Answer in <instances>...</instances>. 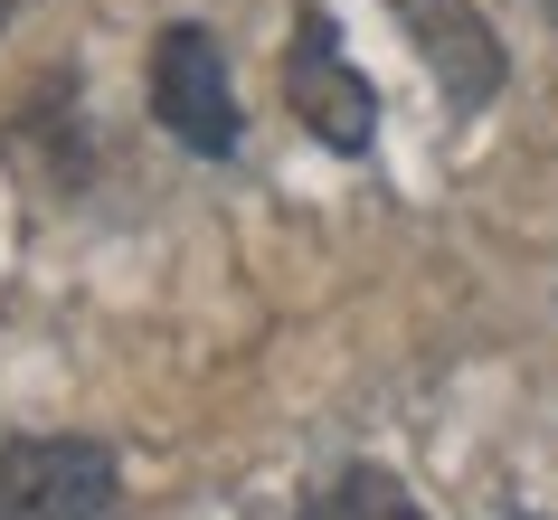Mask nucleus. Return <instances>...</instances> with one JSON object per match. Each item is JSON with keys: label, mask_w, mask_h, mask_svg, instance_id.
Listing matches in <instances>:
<instances>
[{"label": "nucleus", "mask_w": 558, "mask_h": 520, "mask_svg": "<svg viewBox=\"0 0 558 520\" xmlns=\"http://www.w3.org/2000/svg\"><path fill=\"white\" fill-rule=\"evenodd\" d=\"M151 123L171 133L180 152H199V161H228L236 152V86H228V48L218 29L199 20H171V29L151 38Z\"/></svg>", "instance_id": "1"}, {"label": "nucleus", "mask_w": 558, "mask_h": 520, "mask_svg": "<svg viewBox=\"0 0 558 520\" xmlns=\"http://www.w3.org/2000/svg\"><path fill=\"white\" fill-rule=\"evenodd\" d=\"M114 492L123 473L105 435H10L0 445V520H105Z\"/></svg>", "instance_id": "2"}, {"label": "nucleus", "mask_w": 558, "mask_h": 520, "mask_svg": "<svg viewBox=\"0 0 558 520\" xmlns=\"http://www.w3.org/2000/svg\"><path fill=\"white\" fill-rule=\"evenodd\" d=\"M284 105H294V123L323 152H369V143H379V95H369V76L351 66V48H341V29H331V10H303V20H294V48H284Z\"/></svg>", "instance_id": "3"}, {"label": "nucleus", "mask_w": 558, "mask_h": 520, "mask_svg": "<svg viewBox=\"0 0 558 520\" xmlns=\"http://www.w3.org/2000/svg\"><path fill=\"white\" fill-rule=\"evenodd\" d=\"M398 10V29H408V48L426 58V76L445 86V105L454 114H483L501 95V76H511V58H501L493 20L473 10V0H388Z\"/></svg>", "instance_id": "4"}, {"label": "nucleus", "mask_w": 558, "mask_h": 520, "mask_svg": "<svg viewBox=\"0 0 558 520\" xmlns=\"http://www.w3.org/2000/svg\"><path fill=\"white\" fill-rule=\"evenodd\" d=\"M323 520H426V511H416V492L398 483L388 463H351V473L323 492Z\"/></svg>", "instance_id": "5"}, {"label": "nucleus", "mask_w": 558, "mask_h": 520, "mask_svg": "<svg viewBox=\"0 0 558 520\" xmlns=\"http://www.w3.org/2000/svg\"><path fill=\"white\" fill-rule=\"evenodd\" d=\"M10 10H20V0H0V29H10Z\"/></svg>", "instance_id": "6"}, {"label": "nucleus", "mask_w": 558, "mask_h": 520, "mask_svg": "<svg viewBox=\"0 0 558 520\" xmlns=\"http://www.w3.org/2000/svg\"><path fill=\"white\" fill-rule=\"evenodd\" d=\"M549 20H558V0H549Z\"/></svg>", "instance_id": "7"}]
</instances>
